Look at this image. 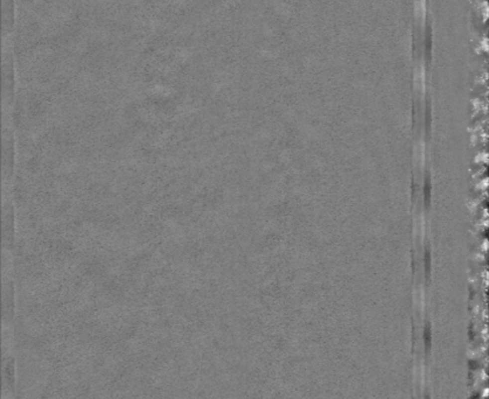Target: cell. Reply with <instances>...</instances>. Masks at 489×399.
I'll list each match as a JSON object with an SVG mask.
<instances>
[{
    "instance_id": "obj_1",
    "label": "cell",
    "mask_w": 489,
    "mask_h": 399,
    "mask_svg": "<svg viewBox=\"0 0 489 399\" xmlns=\"http://www.w3.org/2000/svg\"><path fill=\"white\" fill-rule=\"evenodd\" d=\"M4 385L6 389L12 390L13 383H14V364H13L12 357H5L4 359Z\"/></svg>"
}]
</instances>
